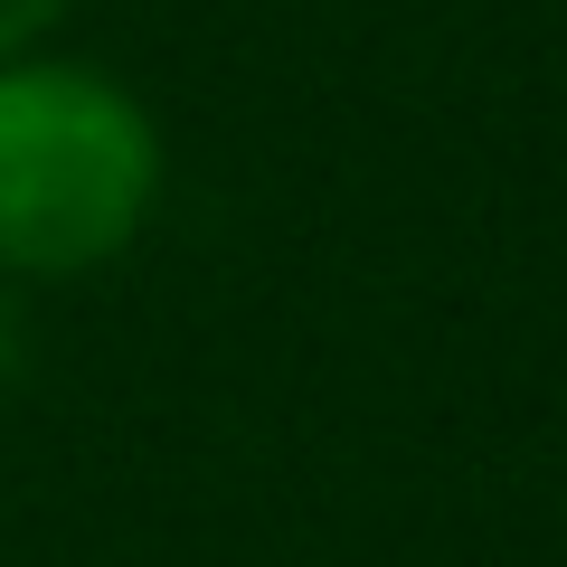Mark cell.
Here are the masks:
<instances>
[{
    "instance_id": "6da1fadb",
    "label": "cell",
    "mask_w": 567,
    "mask_h": 567,
    "mask_svg": "<svg viewBox=\"0 0 567 567\" xmlns=\"http://www.w3.org/2000/svg\"><path fill=\"white\" fill-rule=\"evenodd\" d=\"M162 199V123L76 58H0V275L66 284L114 265Z\"/></svg>"
},
{
    "instance_id": "7a4b0ae2",
    "label": "cell",
    "mask_w": 567,
    "mask_h": 567,
    "mask_svg": "<svg viewBox=\"0 0 567 567\" xmlns=\"http://www.w3.org/2000/svg\"><path fill=\"white\" fill-rule=\"evenodd\" d=\"M66 10H76V0H0V58H29Z\"/></svg>"
},
{
    "instance_id": "3957f363",
    "label": "cell",
    "mask_w": 567,
    "mask_h": 567,
    "mask_svg": "<svg viewBox=\"0 0 567 567\" xmlns=\"http://www.w3.org/2000/svg\"><path fill=\"white\" fill-rule=\"evenodd\" d=\"M20 369V303H10V275H0V388Z\"/></svg>"
}]
</instances>
